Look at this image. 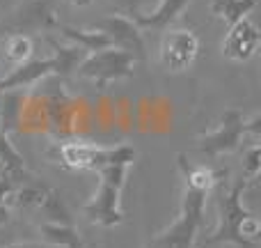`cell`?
<instances>
[{
  "mask_svg": "<svg viewBox=\"0 0 261 248\" xmlns=\"http://www.w3.org/2000/svg\"><path fill=\"white\" fill-rule=\"evenodd\" d=\"M199 53V37L193 30H170L158 46V62L165 72L181 74L195 62Z\"/></svg>",
  "mask_w": 261,
  "mask_h": 248,
  "instance_id": "8992f818",
  "label": "cell"
},
{
  "mask_svg": "<svg viewBox=\"0 0 261 248\" xmlns=\"http://www.w3.org/2000/svg\"><path fill=\"white\" fill-rule=\"evenodd\" d=\"M135 152L130 145H115L110 147L108 161L99 168V189L83 205V214L87 221L101 228H115L124 221L122 212V191L126 186L130 166L135 163Z\"/></svg>",
  "mask_w": 261,
  "mask_h": 248,
  "instance_id": "6da1fadb",
  "label": "cell"
},
{
  "mask_svg": "<svg viewBox=\"0 0 261 248\" xmlns=\"http://www.w3.org/2000/svg\"><path fill=\"white\" fill-rule=\"evenodd\" d=\"M248 133V118L241 110L229 108L220 115L216 129L204 136H197V149L206 156H222L234 152Z\"/></svg>",
  "mask_w": 261,
  "mask_h": 248,
  "instance_id": "5b68a950",
  "label": "cell"
},
{
  "mask_svg": "<svg viewBox=\"0 0 261 248\" xmlns=\"http://www.w3.org/2000/svg\"><path fill=\"white\" fill-rule=\"evenodd\" d=\"M153 3H158V0H153Z\"/></svg>",
  "mask_w": 261,
  "mask_h": 248,
  "instance_id": "83f0119b",
  "label": "cell"
},
{
  "mask_svg": "<svg viewBox=\"0 0 261 248\" xmlns=\"http://www.w3.org/2000/svg\"><path fill=\"white\" fill-rule=\"evenodd\" d=\"M39 209L48 216V223H71V218H69V209H67V205H64L62 195L53 189L48 191V195H46L44 205H41Z\"/></svg>",
  "mask_w": 261,
  "mask_h": 248,
  "instance_id": "ffe728a7",
  "label": "cell"
},
{
  "mask_svg": "<svg viewBox=\"0 0 261 248\" xmlns=\"http://www.w3.org/2000/svg\"><path fill=\"white\" fill-rule=\"evenodd\" d=\"M261 44V32L259 26L252 18H243V21L229 26V32L222 39V55L231 62H248L254 53L259 51Z\"/></svg>",
  "mask_w": 261,
  "mask_h": 248,
  "instance_id": "ba28073f",
  "label": "cell"
},
{
  "mask_svg": "<svg viewBox=\"0 0 261 248\" xmlns=\"http://www.w3.org/2000/svg\"><path fill=\"white\" fill-rule=\"evenodd\" d=\"M67 248H83V241H81V239H76V241H71V244H69Z\"/></svg>",
  "mask_w": 261,
  "mask_h": 248,
  "instance_id": "484cf974",
  "label": "cell"
},
{
  "mask_svg": "<svg viewBox=\"0 0 261 248\" xmlns=\"http://www.w3.org/2000/svg\"><path fill=\"white\" fill-rule=\"evenodd\" d=\"M257 5H259V0H213L211 12L218 18H222L227 26H234V23L248 18Z\"/></svg>",
  "mask_w": 261,
  "mask_h": 248,
  "instance_id": "e0dca14e",
  "label": "cell"
},
{
  "mask_svg": "<svg viewBox=\"0 0 261 248\" xmlns=\"http://www.w3.org/2000/svg\"><path fill=\"white\" fill-rule=\"evenodd\" d=\"M248 186L250 182L241 177L218 191V223L197 248H211L216 244H236L243 248L259 246L261 223L243 202Z\"/></svg>",
  "mask_w": 261,
  "mask_h": 248,
  "instance_id": "7a4b0ae2",
  "label": "cell"
},
{
  "mask_svg": "<svg viewBox=\"0 0 261 248\" xmlns=\"http://www.w3.org/2000/svg\"><path fill=\"white\" fill-rule=\"evenodd\" d=\"M0 163L5 166V172H9L12 177H18V175L25 177L28 175L25 161H23V156L16 152V147L9 143L5 129H0Z\"/></svg>",
  "mask_w": 261,
  "mask_h": 248,
  "instance_id": "ac0fdd59",
  "label": "cell"
},
{
  "mask_svg": "<svg viewBox=\"0 0 261 248\" xmlns=\"http://www.w3.org/2000/svg\"><path fill=\"white\" fill-rule=\"evenodd\" d=\"M46 115H48V122L55 126V129L60 131V133H64V131L69 129V122H71V104H69L64 97H48L46 99Z\"/></svg>",
  "mask_w": 261,
  "mask_h": 248,
  "instance_id": "d6986e66",
  "label": "cell"
},
{
  "mask_svg": "<svg viewBox=\"0 0 261 248\" xmlns=\"http://www.w3.org/2000/svg\"><path fill=\"white\" fill-rule=\"evenodd\" d=\"M190 5V0H158L156 7L151 12H140V14H133V21L140 30H165L170 23H174L181 14L186 12V7Z\"/></svg>",
  "mask_w": 261,
  "mask_h": 248,
  "instance_id": "4fadbf2b",
  "label": "cell"
},
{
  "mask_svg": "<svg viewBox=\"0 0 261 248\" xmlns=\"http://www.w3.org/2000/svg\"><path fill=\"white\" fill-rule=\"evenodd\" d=\"M48 191L50 189L46 184H39L35 177H30L25 184H21V186L16 184V189L9 195L7 202H12L14 207H18V209H39L41 205H44Z\"/></svg>",
  "mask_w": 261,
  "mask_h": 248,
  "instance_id": "9a60e30c",
  "label": "cell"
},
{
  "mask_svg": "<svg viewBox=\"0 0 261 248\" xmlns=\"http://www.w3.org/2000/svg\"><path fill=\"white\" fill-rule=\"evenodd\" d=\"M7 221H9V207L0 202V226H5Z\"/></svg>",
  "mask_w": 261,
  "mask_h": 248,
  "instance_id": "603a6c76",
  "label": "cell"
},
{
  "mask_svg": "<svg viewBox=\"0 0 261 248\" xmlns=\"http://www.w3.org/2000/svg\"><path fill=\"white\" fill-rule=\"evenodd\" d=\"M92 3L94 0H71V5H76V7H90Z\"/></svg>",
  "mask_w": 261,
  "mask_h": 248,
  "instance_id": "d4e9b609",
  "label": "cell"
},
{
  "mask_svg": "<svg viewBox=\"0 0 261 248\" xmlns=\"http://www.w3.org/2000/svg\"><path fill=\"white\" fill-rule=\"evenodd\" d=\"M60 28V35L64 37L67 41L71 44L81 46L85 53H96L101 49H108L110 39L99 30V28H73V26H58Z\"/></svg>",
  "mask_w": 261,
  "mask_h": 248,
  "instance_id": "5bb4252c",
  "label": "cell"
},
{
  "mask_svg": "<svg viewBox=\"0 0 261 248\" xmlns=\"http://www.w3.org/2000/svg\"><path fill=\"white\" fill-rule=\"evenodd\" d=\"M14 23L18 28H53L58 23L55 0H23L14 9Z\"/></svg>",
  "mask_w": 261,
  "mask_h": 248,
  "instance_id": "8fae6325",
  "label": "cell"
},
{
  "mask_svg": "<svg viewBox=\"0 0 261 248\" xmlns=\"http://www.w3.org/2000/svg\"><path fill=\"white\" fill-rule=\"evenodd\" d=\"M5 248H46L41 244H12V246H5Z\"/></svg>",
  "mask_w": 261,
  "mask_h": 248,
  "instance_id": "cb8c5ba5",
  "label": "cell"
},
{
  "mask_svg": "<svg viewBox=\"0 0 261 248\" xmlns=\"http://www.w3.org/2000/svg\"><path fill=\"white\" fill-rule=\"evenodd\" d=\"M94 28H99V30L110 39L113 46L126 51V53H130L135 60H144V55H147V46H144L142 30L135 26V21L130 16H124V14H110V16L101 18Z\"/></svg>",
  "mask_w": 261,
  "mask_h": 248,
  "instance_id": "52a82bcc",
  "label": "cell"
},
{
  "mask_svg": "<svg viewBox=\"0 0 261 248\" xmlns=\"http://www.w3.org/2000/svg\"><path fill=\"white\" fill-rule=\"evenodd\" d=\"M55 74V62L53 58H44V60H28L21 67L12 69L9 74H5L0 78V92H16L23 87H32L39 81L53 76Z\"/></svg>",
  "mask_w": 261,
  "mask_h": 248,
  "instance_id": "30bf717a",
  "label": "cell"
},
{
  "mask_svg": "<svg viewBox=\"0 0 261 248\" xmlns=\"http://www.w3.org/2000/svg\"><path fill=\"white\" fill-rule=\"evenodd\" d=\"M32 51H35V44L25 32H12V35L3 37L0 39V78L12 69L21 67L23 62H28L32 58Z\"/></svg>",
  "mask_w": 261,
  "mask_h": 248,
  "instance_id": "7c38bea8",
  "label": "cell"
},
{
  "mask_svg": "<svg viewBox=\"0 0 261 248\" xmlns=\"http://www.w3.org/2000/svg\"><path fill=\"white\" fill-rule=\"evenodd\" d=\"M208 195H211V191L184 184L176 218L165 230H161L156 237H151L147 248H195V241H197V235L204 223Z\"/></svg>",
  "mask_w": 261,
  "mask_h": 248,
  "instance_id": "3957f363",
  "label": "cell"
},
{
  "mask_svg": "<svg viewBox=\"0 0 261 248\" xmlns=\"http://www.w3.org/2000/svg\"><path fill=\"white\" fill-rule=\"evenodd\" d=\"M110 147L96 143H85V140H71L58 147V161L67 170H92L96 172L106 161H108Z\"/></svg>",
  "mask_w": 261,
  "mask_h": 248,
  "instance_id": "9c48e42d",
  "label": "cell"
},
{
  "mask_svg": "<svg viewBox=\"0 0 261 248\" xmlns=\"http://www.w3.org/2000/svg\"><path fill=\"white\" fill-rule=\"evenodd\" d=\"M50 46H53V62H55V74H60V76H69V74H73L78 69V64L85 60V51L81 49V46L76 44H58L55 39H50Z\"/></svg>",
  "mask_w": 261,
  "mask_h": 248,
  "instance_id": "2e32d148",
  "label": "cell"
},
{
  "mask_svg": "<svg viewBox=\"0 0 261 248\" xmlns=\"http://www.w3.org/2000/svg\"><path fill=\"white\" fill-rule=\"evenodd\" d=\"M259 172H261V147H259L257 140H254L250 147L243 149V175L241 177L252 184V182L259 177Z\"/></svg>",
  "mask_w": 261,
  "mask_h": 248,
  "instance_id": "44dd1931",
  "label": "cell"
},
{
  "mask_svg": "<svg viewBox=\"0 0 261 248\" xmlns=\"http://www.w3.org/2000/svg\"><path fill=\"white\" fill-rule=\"evenodd\" d=\"M3 172H5V166H3V163H0V175H3Z\"/></svg>",
  "mask_w": 261,
  "mask_h": 248,
  "instance_id": "4316f807",
  "label": "cell"
},
{
  "mask_svg": "<svg viewBox=\"0 0 261 248\" xmlns=\"http://www.w3.org/2000/svg\"><path fill=\"white\" fill-rule=\"evenodd\" d=\"M135 62L138 60L126 51L117 49V46H108V49H101L96 53H87L85 60L78 64L76 74L78 78L92 81L96 87H106L108 83L133 76Z\"/></svg>",
  "mask_w": 261,
  "mask_h": 248,
  "instance_id": "277c9868",
  "label": "cell"
},
{
  "mask_svg": "<svg viewBox=\"0 0 261 248\" xmlns=\"http://www.w3.org/2000/svg\"><path fill=\"white\" fill-rule=\"evenodd\" d=\"M115 7V14H124V16H133V14H140V5L142 0H108Z\"/></svg>",
  "mask_w": 261,
  "mask_h": 248,
  "instance_id": "7402d4cb",
  "label": "cell"
}]
</instances>
